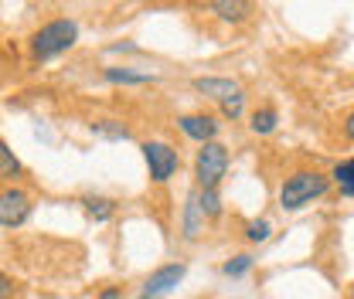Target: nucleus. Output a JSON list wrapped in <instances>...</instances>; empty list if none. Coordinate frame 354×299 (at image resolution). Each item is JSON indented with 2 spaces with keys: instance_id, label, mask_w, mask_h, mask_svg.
<instances>
[{
  "instance_id": "obj_14",
  "label": "nucleus",
  "mask_w": 354,
  "mask_h": 299,
  "mask_svg": "<svg viewBox=\"0 0 354 299\" xmlns=\"http://www.w3.org/2000/svg\"><path fill=\"white\" fill-rule=\"evenodd\" d=\"M106 79L116 82V86H143V82H153V75H147V72H127V68H106Z\"/></svg>"
},
{
  "instance_id": "obj_15",
  "label": "nucleus",
  "mask_w": 354,
  "mask_h": 299,
  "mask_svg": "<svg viewBox=\"0 0 354 299\" xmlns=\"http://www.w3.org/2000/svg\"><path fill=\"white\" fill-rule=\"evenodd\" d=\"M92 133H95V136H106V139H127V136H130V129L123 126V123H116V119L92 123Z\"/></svg>"
},
{
  "instance_id": "obj_8",
  "label": "nucleus",
  "mask_w": 354,
  "mask_h": 299,
  "mask_svg": "<svg viewBox=\"0 0 354 299\" xmlns=\"http://www.w3.org/2000/svg\"><path fill=\"white\" fill-rule=\"evenodd\" d=\"M194 88L208 99H218V102H228L235 95H242V86L232 82V79H194Z\"/></svg>"
},
{
  "instance_id": "obj_19",
  "label": "nucleus",
  "mask_w": 354,
  "mask_h": 299,
  "mask_svg": "<svg viewBox=\"0 0 354 299\" xmlns=\"http://www.w3.org/2000/svg\"><path fill=\"white\" fill-rule=\"evenodd\" d=\"M249 269H252V255H235L232 262H225V269H221V272H225V276H232V279H239V276H245Z\"/></svg>"
},
{
  "instance_id": "obj_9",
  "label": "nucleus",
  "mask_w": 354,
  "mask_h": 299,
  "mask_svg": "<svg viewBox=\"0 0 354 299\" xmlns=\"http://www.w3.org/2000/svg\"><path fill=\"white\" fill-rule=\"evenodd\" d=\"M212 7V14H218L221 21H228V24H242V21H249V14L256 10L249 0H215V3H208Z\"/></svg>"
},
{
  "instance_id": "obj_2",
  "label": "nucleus",
  "mask_w": 354,
  "mask_h": 299,
  "mask_svg": "<svg viewBox=\"0 0 354 299\" xmlns=\"http://www.w3.org/2000/svg\"><path fill=\"white\" fill-rule=\"evenodd\" d=\"M75 41H79V24L68 21V17H58V21L44 24L41 31L31 38V55H35L38 61H48V58L68 51Z\"/></svg>"
},
{
  "instance_id": "obj_10",
  "label": "nucleus",
  "mask_w": 354,
  "mask_h": 299,
  "mask_svg": "<svg viewBox=\"0 0 354 299\" xmlns=\"http://www.w3.org/2000/svg\"><path fill=\"white\" fill-rule=\"evenodd\" d=\"M201 231H205V211L198 204V191H191L187 194V204H184V238L194 242Z\"/></svg>"
},
{
  "instance_id": "obj_24",
  "label": "nucleus",
  "mask_w": 354,
  "mask_h": 299,
  "mask_svg": "<svg viewBox=\"0 0 354 299\" xmlns=\"http://www.w3.org/2000/svg\"><path fill=\"white\" fill-rule=\"evenodd\" d=\"M348 299H354V286H351V293H348Z\"/></svg>"
},
{
  "instance_id": "obj_4",
  "label": "nucleus",
  "mask_w": 354,
  "mask_h": 299,
  "mask_svg": "<svg viewBox=\"0 0 354 299\" xmlns=\"http://www.w3.org/2000/svg\"><path fill=\"white\" fill-rule=\"evenodd\" d=\"M143 160H147L150 180H157V184H167L177 173V164H180L174 146H171V143H160V139L143 143Z\"/></svg>"
},
{
  "instance_id": "obj_17",
  "label": "nucleus",
  "mask_w": 354,
  "mask_h": 299,
  "mask_svg": "<svg viewBox=\"0 0 354 299\" xmlns=\"http://www.w3.org/2000/svg\"><path fill=\"white\" fill-rule=\"evenodd\" d=\"M272 235V224L266 221V218H252V221H245V238L249 242H266Z\"/></svg>"
},
{
  "instance_id": "obj_12",
  "label": "nucleus",
  "mask_w": 354,
  "mask_h": 299,
  "mask_svg": "<svg viewBox=\"0 0 354 299\" xmlns=\"http://www.w3.org/2000/svg\"><path fill=\"white\" fill-rule=\"evenodd\" d=\"M24 167H21V160L14 157V150L0 139V180H14V177H21Z\"/></svg>"
},
{
  "instance_id": "obj_22",
  "label": "nucleus",
  "mask_w": 354,
  "mask_h": 299,
  "mask_svg": "<svg viewBox=\"0 0 354 299\" xmlns=\"http://www.w3.org/2000/svg\"><path fill=\"white\" fill-rule=\"evenodd\" d=\"M99 299H120V289H116V286H106V289L99 293Z\"/></svg>"
},
{
  "instance_id": "obj_23",
  "label": "nucleus",
  "mask_w": 354,
  "mask_h": 299,
  "mask_svg": "<svg viewBox=\"0 0 354 299\" xmlns=\"http://www.w3.org/2000/svg\"><path fill=\"white\" fill-rule=\"evenodd\" d=\"M344 136H348V139H354V113L344 119Z\"/></svg>"
},
{
  "instance_id": "obj_1",
  "label": "nucleus",
  "mask_w": 354,
  "mask_h": 299,
  "mask_svg": "<svg viewBox=\"0 0 354 299\" xmlns=\"http://www.w3.org/2000/svg\"><path fill=\"white\" fill-rule=\"evenodd\" d=\"M327 191H330V177L327 173L297 171V173H290L283 180V187H279V208L283 211H300V208H307L310 201L324 197Z\"/></svg>"
},
{
  "instance_id": "obj_20",
  "label": "nucleus",
  "mask_w": 354,
  "mask_h": 299,
  "mask_svg": "<svg viewBox=\"0 0 354 299\" xmlns=\"http://www.w3.org/2000/svg\"><path fill=\"white\" fill-rule=\"evenodd\" d=\"M242 109H245V92L235 95V99H228V102H221V116H225V119H239Z\"/></svg>"
},
{
  "instance_id": "obj_5",
  "label": "nucleus",
  "mask_w": 354,
  "mask_h": 299,
  "mask_svg": "<svg viewBox=\"0 0 354 299\" xmlns=\"http://www.w3.org/2000/svg\"><path fill=\"white\" fill-rule=\"evenodd\" d=\"M31 214V197L21 187H3L0 191V224L3 228H17L24 224Z\"/></svg>"
},
{
  "instance_id": "obj_11",
  "label": "nucleus",
  "mask_w": 354,
  "mask_h": 299,
  "mask_svg": "<svg viewBox=\"0 0 354 299\" xmlns=\"http://www.w3.org/2000/svg\"><path fill=\"white\" fill-rule=\"evenodd\" d=\"M330 180L341 187L344 197H354V157L351 160H341V164L330 171Z\"/></svg>"
},
{
  "instance_id": "obj_21",
  "label": "nucleus",
  "mask_w": 354,
  "mask_h": 299,
  "mask_svg": "<svg viewBox=\"0 0 354 299\" xmlns=\"http://www.w3.org/2000/svg\"><path fill=\"white\" fill-rule=\"evenodd\" d=\"M14 289H17V286H14V279L0 272V299H10L14 296Z\"/></svg>"
},
{
  "instance_id": "obj_6",
  "label": "nucleus",
  "mask_w": 354,
  "mask_h": 299,
  "mask_svg": "<svg viewBox=\"0 0 354 299\" xmlns=\"http://www.w3.org/2000/svg\"><path fill=\"white\" fill-rule=\"evenodd\" d=\"M184 265L180 262H171V265H160L157 272H150V279L143 282V296H150V299H157V296H164V293H171L177 282L184 279Z\"/></svg>"
},
{
  "instance_id": "obj_16",
  "label": "nucleus",
  "mask_w": 354,
  "mask_h": 299,
  "mask_svg": "<svg viewBox=\"0 0 354 299\" xmlns=\"http://www.w3.org/2000/svg\"><path fill=\"white\" fill-rule=\"evenodd\" d=\"M82 204H86V211L95 218V221H109L113 218V201H106V197H82Z\"/></svg>"
},
{
  "instance_id": "obj_18",
  "label": "nucleus",
  "mask_w": 354,
  "mask_h": 299,
  "mask_svg": "<svg viewBox=\"0 0 354 299\" xmlns=\"http://www.w3.org/2000/svg\"><path fill=\"white\" fill-rule=\"evenodd\" d=\"M198 204H201L205 218H218V214H221V197H218V191H198Z\"/></svg>"
},
{
  "instance_id": "obj_7",
  "label": "nucleus",
  "mask_w": 354,
  "mask_h": 299,
  "mask_svg": "<svg viewBox=\"0 0 354 299\" xmlns=\"http://www.w3.org/2000/svg\"><path fill=\"white\" fill-rule=\"evenodd\" d=\"M177 126L184 136L198 139V143H212L218 136V119L215 116H205V113H191V116H180Z\"/></svg>"
},
{
  "instance_id": "obj_3",
  "label": "nucleus",
  "mask_w": 354,
  "mask_h": 299,
  "mask_svg": "<svg viewBox=\"0 0 354 299\" xmlns=\"http://www.w3.org/2000/svg\"><path fill=\"white\" fill-rule=\"evenodd\" d=\"M228 171V150L221 143H201L198 160H194V177H198V191H218L221 177Z\"/></svg>"
},
{
  "instance_id": "obj_13",
  "label": "nucleus",
  "mask_w": 354,
  "mask_h": 299,
  "mask_svg": "<svg viewBox=\"0 0 354 299\" xmlns=\"http://www.w3.org/2000/svg\"><path fill=\"white\" fill-rule=\"evenodd\" d=\"M276 123H279V113L272 109V106H263V109H256L252 113V133H259V136H266V133H272L276 129Z\"/></svg>"
},
{
  "instance_id": "obj_25",
  "label": "nucleus",
  "mask_w": 354,
  "mask_h": 299,
  "mask_svg": "<svg viewBox=\"0 0 354 299\" xmlns=\"http://www.w3.org/2000/svg\"><path fill=\"white\" fill-rule=\"evenodd\" d=\"M140 299H150V296H140Z\"/></svg>"
}]
</instances>
